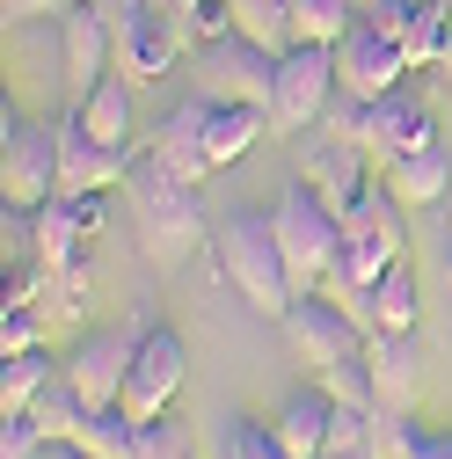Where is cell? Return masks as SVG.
<instances>
[{
  "instance_id": "8",
  "label": "cell",
  "mask_w": 452,
  "mask_h": 459,
  "mask_svg": "<svg viewBox=\"0 0 452 459\" xmlns=\"http://www.w3.org/2000/svg\"><path fill=\"white\" fill-rule=\"evenodd\" d=\"M109 15H117V66L132 81H168L183 66V51H190L183 15H168L161 0H109Z\"/></svg>"
},
{
  "instance_id": "32",
  "label": "cell",
  "mask_w": 452,
  "mask_h": 459,
  "mask_svg": "<svg viewBox=\"0 0 452 459\" xmlns=\"http://www.w3.org/2000/svg\"><path fill=\"white\" fill-rule=\"evenodd\" d=\"M372 445H379V409H335L328 452H372Z\"/></svg>"
},
{
  "instance_id": "41",
  "label": "cell",
  "mask_w": 452,
  "mask_h": 459,
  "mask_svg": "<svg viewBox=\"0 0 452 459\" xmlns=\"http://www.w3.org/2000/svg\"><path fill=\"white\" fill-rule=\"evenodd\" d=\"M161 8H168V15H190V8H204V0H161Z\"/></svg>"
},
{
  "instance_id": "21",
  "label": "cell",
  "mask_w": 452,
  "mask_h": 459,
  "mask_svg": "<svg viewBox=\"0 0 452 459\" xmlns=\"http://www.w3.org/2000/svg\"><path fill=\"white\" fill-rule=\"evenodd\" d=\"M328 423H335V401L321 394V386H307V394H292L285 409H277V445H285L292 459H321L328 452Z\"/></svg>"
},
{
  "instance_id": "26",
  "label": "cell",
  "mask_w": 452,
  "mask_h": 459,
  "mask_svg": "<svg viewBox=\"0 0 452 459\" xmlns=\"http://www.w3.org/2000/svg\"><path fill=\"white\" fill-rule=\"evenodd\" d=\"M30 416H37V423H44L51 437H81L95 409H88V394H81V386H74V379L59 372V379H51V386L37 394V409H30Z\"/></svg>"
},
{
  "instance_id": "23",
  "label": "cell",
  "mask_w": 452,
  "mask_h": 459,
  "mask_svg": "<svg viewBox=\"0 0 452 459\" xmlns=\"http://www.w3.org/2000/svg\"><path fill=\"white\" fill-rule=\"evenodd\" d=\"M263 132H270V109H263V102H226V95H212L204 146H212V160H219V168H226V160H241Z\"/></svg>"
},
{
  "instance_id": "20",
  "label": "cell",
  "mask_w": 452,
  "mask_h": 459,
  "mask_svg": "<svg viewBox=\"0 0 452 459\" xmlns=\"http://www.w3.org/2000/svg\"><path fill=\"white\" fill-rule=\"evenodd\" d=\"M379 183L402 197L409 212H430V204H445V197H452V160H445L438 146H423V153L387 160V176H379Z\"/></svg>"
},
{
  "instance_id": "37",
  "label": "cell",
  "mask_w": 452,
  "mask_h": 459,
  "mask_svg": "<svg viewBox=\"0 0 452 459\" xmlns=\"http://www.w3.org/2000/svg\"><path fill=\"white\" fill-rule=\"evenodd\" d=\"M416 8H423V0H358V15H372V22H387L394 37L409 30V15H416Z\"/></svg>"
},
{
  "instance_id": "33",
  "label": "cell",
  "mask_w": 452,
  "mask_h": 459,
  "mask_svg": "<svg viewBox=\"0 0 452 459\" xmlns=\"http://www.w3.org/2000/svg\"><path fill=\"white\" fill-rule=\"evenodd\" d=\"M44 445H51V430H44L30 409L0 416V459H44Z\"/></svg>"
},
{
  "instance_id": "12",
  "label": "cell",
  "mask_w": 452,
  "mask_h": 459,
  "mask_svg": "<svg viewBox=\"0 0 452 459\" xmlns=\"http://www.w3.org/2000/svg\"><path fill=\"white\" fill-rule=\"evenodd\" d=\"M132 176V146H109V139H95L74 109L59 117V190H117Z\"/></svg>"
},
{
  "instance_id": "10",
  "label": "cell",
  "mask_w": 452,
  "mask_h": 459,
  "mask_svg": "<svg viewBox=\"0 0 452 459\" xmlns=\"http://www.w3.org/2000/svg\"><path fill=\"white\" fill-rule=\"evenodd\" d=\"M59 59H66L74 102L117 66V15H109V0H74V8L59 15Z\"/></svg>"
},
{
  "instance_id": "5",
  "label": "cell",
  "mask_w": 452,
  "mask_h": 459,
  "mask_svg": "<svg viewBox=\"0 0 452 459\" xmlns=\"http://www.w3.org/2000/svg\"><path fill=\"white\" fill-rule=\"evenodd\" d=\"M277 328H285V342H292V358L321 379L328 365H343V358H358L365 342H372V328L335 299V292H300L285 314H277Z\"/></svg>"
},
{
  "instance_id": "36",
  "label": "cell",
  "mask_w": 452,
  "mask_h": 459,
  "mask_svg": "<svg viewBox=\"0 0 452 459\" xmlns=\"http://www.w3.org/2000/svg\"><path fill=\"white\" fill-rule=\"evenodd\" d=\"M183 30H190V44H226V37H241V30H234V0H204V8H190Z\"/></svg>"
},
{
  "instance_id": "14",
  "label": "cell",
  "mask_w": 452,
  "mask_h": 459,
  "mask_svg": "<svg viewBox=\"0 0 452 459\" xmlns=\"http://www.w3.org/2000/svg\"><path fill=\"white\" fill-rule=\"evenodd\" d=\"M204 125H212V95H190V102H176L168 117L153 125V139H146V153L161 160V168H176L183 183H204L212 176V146H204Z\"/></svg>"
},
{
  "instance_id": "2",
  "label": "cell",
  "mask_w": 452,
  "mask_h": 459,
  "mask_svg": "<svg viewBox=\"0 0 452 459\" xmlns=\"http://www.w3.org/2000/svg\"><path fill=\"white\" fill-rule=\"evenodd\" d=\"M212 263H219V277L248 299V314H270V321H277V314L300 299L292 263H285V241H277V219H270V212L226 219L219 234H212Z\"/></svg>"
},
{
  "instance_id": "38",
  "label": "cell",
  "mask_w": 452,
  "mask_h": 459,
  "mask_svg": "<svg viewBox=\"0 0 452 459\" xmlns=\"http://www.w3.org/2000/svg\"><path fill=\"white\" fill-rule=\"evenodd\" d=\"M402 459H452V430H423V423H416Z\"/></svg>"
},
{
  "instance_id": "11",
  "label": "cell",
  "mask_w": 452,
  "mask_h": 459,
  "mask_svg": "<svg viewBox=\"0 0 452 459\" xmlns=\"http://www.w3.org/2000/svg\"><path fill=\"white\" fill-rule=\"evenodd\" d=\"M335 74H343L351 95H394V88H402V74H409V51H402V37H394L387 22L358 15L351 37L335 44Z\"/></svg>"
},
{
  "instance_id": "28",
  "label": "cell",
  "mask_w": 452,
  "mask_h": 459,
  "mask_svg": "<svg viewBox=\"0 0 452 459\" xmlns=\"http://www.w3.org/2000/svg\"><path fill=\"white\" fill-rule=\"evenodd\" d=\"M445 37H452V0H423V8L409 15V30H402L409 66H438L445 59Z\"/></svg>"
},
{
  "instance_id": "4",
  "label": "cell",
  "mask_w": 452,
  "mask_h": 459,
  "mask_svg": "<svg viewBox=\"0 0 452 459\" xmlns=\"http://www.w3.org/2000/svg\"><path fill=\"white\" fill-rule=\"evenodd\" d=\"M270 219H277V241H285L292 284H300V292H321L328 270H335V248H343V212H335L307 176H292L285 197L270 204Z\"/></svg>"
},
{
  "instance_id": "16",
  "label": "cell",
  "mask_w": 452,
  "mask_h": 459,
  "mask_svg": "<svg viewBox=\"0 0 452 459\" xmlns=\"http://www.w3.org/2000/svg\"><path fill=\"white\" fill-rule=\"evenodd\" d=\"M365 146H372L379 160L423 153V146H438V117H430L423 102H409L402 88H394V95H372V117H365Z\"/></svg>"
},
{
  "instance_id": "35",
  "label": "cell",
  "mask_w": 452,
  "mask_h": 459,
  "mask_svg": "<svg viewBox=\"0 0 452 459\" xmlns=\"http://www.w3.org/2000/svg\"><path fill=\"white\" fill-rule=\"evenodd\" d=\"M226 459H292V452L277 445L270 423H248V416H241L234 430H226Z\"/></svg>"
},
{
  "instance_id": "15",
  "label": "cell",
  "mask_w": 452,
  "mask_h": 459,
  "mask_svg": "<svg viewBox=\"0 0 452 459\" xmlns=\"http://www.w3.org/2000/svg\"><path fill=\"white\" fill-rule=\"evenodd\" d=\"M365 153H372V146H358V139H343V132H328V125H321V139L300 153V176H307L335 212H351L358 190H365Z\"/></svg>"
},
{
  "instance_id": "22",
  "label": "cell",
  "mask_w": 452,
  "mask_h": 459,
  "mask_svg": "<svg viewBox=\"0 0 452 459\" xmlns=\"http://www.w3.org/2000/svg\"><path fill=\"white\" fill-rule=\"evenodd\" d=\"M132 74H102L81 102H74V117L95 132V139H109V146H132Z\"/></svg>"
},
{
  "instance_id": "42",
  "label": "cell",
  "mask_w": 452,
  "mask_h": 459,
  "mask_svg": "<svg viewBox=\"0 0 452 459\" xmlns=\"http://www.w3.org/2000/svg\"><path fill=\"white\" fill-rule=\"evenodd\" d=\"M438 74H445V81H452V37H445V59H438Z\"/></svg>"
},
{
  "instance_id": "40",
  "label": "cell",
  "mask_w": 452,
  "mask_h": 459,
  "mask_svg": "<svg viewBox=\"0 0 452 459\" xmlns=\"http://www.w3.org/2000/svg\"><path fill=\"white\" fill-rule=\"evenodd\" d=\"M44 459H95V452H88L81 437H51V445H44Z\"/></svg>"
},
{
  "instance_id": "43",
  "label": "cell",
  "mask_w": 452,
  "mask_h": 459,
  "mask_svg": "<svg viewBox=\"0 0 452 459\" xmlns=\"http://www.w3.org/2000/svg\"><path fill=\"white\" fill-rule=\"evenodd\" d=\"M321 459H372V452H321Z\"/></svg>"
},
{
  "instance_id": "7",
  "label": "cell",
  "mask_w": 452,
  "mask_h": 459,
  "mask_svg": "<svg viewBox=\"0 0 452 459\" xmlns=\"http://www.w3.org/2000/svg\"><path fill=\"white\" fill-rule=\"evenodd\" d=\"M0 197L8 204H51L59 197V125L37 117H0Z\"/></svg>"
},
{
  "instance_id": "44",
  "label": "cell",
  "mask_w": 452,
  "mask_h": 459,
  "mask_svg": "<svg viewBox=\"0 0 452 459\" xmlns=\"http://www.w3.org/2000/svg\"><path fill=\"white\" fill-rule=\"evenodd\" d=\"M445 292H452V241H445Z\"/></svg>"
},
{
  "instance_id": "19",
  "label": "cell",
  "mask_w": 452,
  "mask_h": 459,
  "mask_svg": "<svg viewBox=\"0 0 452 459\" xmlns=\"http://www.w3.org/2000/svg\"><path fill=\"white\" fill-rule=\"evenodd\" d=\"M358 321L372 328V335H416L423 328V292H416V270H409V255L394 263L372 292H365V307H358Z\"/></svg>"
},
{
  "instance_id": "24",
  "label": "cell",
  "mask_w": 452,
  "mask_h": 459,
  "mask_svg": "<svg viewBox=\"0 0 452 459\" xmlns=\"http://www.w3.org/2000/svg\"><path fill=\"white\" fill-rule=\"evenodd\" d=\"M59 379V365H51V351L37 342V351H15V358H0V416H15V409H37V394Z\"/></svg>"
},
{
  "instance_id": "6",
  "label": "cell",
  "mask_w": 452,
  "mask_h": 459,
  "mask_svg": "<svg viewBox=\"0 0 452 459\" xmlns=\"http://www.w3.org/2000/svg\"><path fill=\"white\" fill-rule=\"evenodd\" d=\"M343 95V74H335V44H292L277 59V88H270V125L277 132H321L328 102Z\"/></svg>"
},
{
  "instance_id": "30",
  "label": "cell",
  "mask_w": 452,
  "mask_h": 459,
  "mask_svg": "<svg viewBox=\"0 0 452 459\" xmlns=\"http://www.w3.org/2000/svg\"><path fill=\"white\" fill-rule=\"evenodd\" d=\"M335 409H379V394H372V358L358 351V358H343V365H328L321 379H314Z\"/></svg>"
},
{
  "instance_id": "3",
  "label": "cell",
  "mask_w": 452,
  "mask_h": 459,
  "mask_svg": "<svg viewBox=\"0 0 452 459\" xmlns=\"http://www.w3.org/2000/svg\"><path fill=\"white\" fill-rule=\"evenodd\" d=\"M132 212H139V234L153 255H183L204 241V204H197V183H183L176 168H161L153 153H132Z\"/></svg>"
},
{
  "instance_id": "1",
  "label": "cell",
  "mask_w": 452,
  "mask_h": 459,
  "mask_svg": "<svg viewBox=\"0 0 452 459\" xmlns=\"http://www.w3.org/2000/svg\"><path fill=\"white\" fill-rule=\"evenodd\" d=\"M402 197H394L387 183H365L358 190V204L343 212V248H335V270H328V284L321 292H335L351 314L365 307V292L402 263V248H409V226H402Z\"/></svg>"
},
{
  "instance_id": "45",
  "label": "cell",
  "mask_w": 452,
  "mask_h": 459,
  "mask_svg": "<svg viewBox=\"0 0 452 459\" xmlns=\"http://www.w3.org/2000/svg\"><path fill=\"white\" fill-rule=\"evenodd\" d=\"M445 212H452V197H445Z\"/></svg>"
},
{
  "instance_id": "17",
  "label": "cell",
  "mask_w": 452,
  "mask_h": 459,
  "mask_svg": "<svg viewBox=\"0 0 452 459\" xmlns=\"http://www.w3.org/2000/svg\"><path fill=\"white\" fill-rule=\"evenodd\" d=\"M270 88H277V51H263V44H248V37L212 44V95H226V102H263V109H270Z\"/></svg>"
},
{
  "instance_id": "13",
  "label": "cell",
  "mask_w": 452,
  "mask_h": 459,
  "mask_svg": "<svg viewBox=\"0 0 452 459\" xmlns=\"http://www.w3.org/2000/svg\"><path fill=\"white\" fill-rule=\"evenodd\" d=\"M132 358H139V335L109 328V335H88L81 351L66 358V379L88 394V409H125V379H132Z\"/></svg>"
},
{
  "instance_id": "31",
  "label": "cell",
  "mask_w": 452,
  "mask_h": 459,
  "mask_svg": "<svg viewBox=\"0 0 452 459\" xmlns=\"http://www.w3.org/2000/svg\"><path fill=\"white\" fill-rule=\"evenodd\" d=\"M37 342H44V307L0 299V358H15V351H37Z\"/></svg>"
},
{
  "instance_id": "39",
  "label": "cell",
  "mask_w": 452,
  "mask_h": 459,
  "mask_svg": "<svg viewBox=\"0 0 452 459\" xmlns=\"http://www.w3.org/2000/svg\"><path fill=\"white\" fill-rule=\"evenodd\" d=\"M74 0H0V15L8 22H37V15H66Z\"/></svg>"
},
{
  "instance_id": "9",
  "label": "cell",
  "mask_w": 452,
  "mask_h": 459,
  "mask_svg": "<svg viewBox=\"0 0 452 459\" xmlns=\"http://www.w3.org/2000/svg\"><path fill=\"white\" fill-rule=\"evenodd\" d=\"M183 372H190V351L176 328H146L139 335V358H132V379H125V416L132 423H161L183 394Z\"/></svg>"
},
{
  "instance_id": "25",
  "label": "cell",
  "mask_w": 452,
  "mask_h": 459,
  "mask_svg": "<svg viewBox=\"0 0 452 459\" xmlns=\"http://www.w3.org/2000/svg\"><path fill=\"white\" fill-rule=\"evenodd\" d=\"M234 30L248 44H263V51H277V59L300 44L292 37V0H234Z\"/></svg>"
},
{
  "instance_id": "27",
  "label": "cell",
  "mask_w": 452,
  "mask_h": 459,
  "mask_svg": "<svg viewBox=\"0 0 452 459\" xmlns=\"http://www.w3.org/2000/svg\"><path fill=\"white\" fill-rule=\"evenodd\" d=\"M358 22V0H292V37L300 44H343Z\"/></svg>"
},
{
  "instance_id": "18",
  "label": "cell",
  "mask_w": 452,
  "mask_h": 459,
  "mask_svg": "<svg viewBox=\"0 0 452 459\" xmlns=\"http://www.w3.org/2000/svg\"><path fill=\"white\" fill-rule=\"evenodd\" d=\"M365 358H372V394H379V409H387V416H409L416 394H423V351H416V335H372Z\"/></svg>"
},
{
  "instance_id": "34",
  "label": "cell",
  "mask_w": 452,
  "mask_h": 459,
  "mask_svg": "<svg viewBox=\"0 0 452 459\" xmlns=\"http://www.w3.org/2000/svg\"><path fill=\"white\" fill-rule=\"evenodd\" d=\"M190 452H197V437H190V423H176V416L146 423V437H139V459H190Z\"/></svg>"
},
{
  "instance_id": "29",
  "label": "cell",
  "mask_w": 452,
  "mask_h": 459,
  "mask_svg": "<svg viewBox=\"0 0 452 459\" xmlns=\"http://www.w3.org/2000/svg\"><path fill=\"white\" fill-rule=\"evenodd\" d=\"M139 437H146V423H132L125 409H95L88 430H81V445L95 459H139Z\"/></svg>"
}]
</instances>
